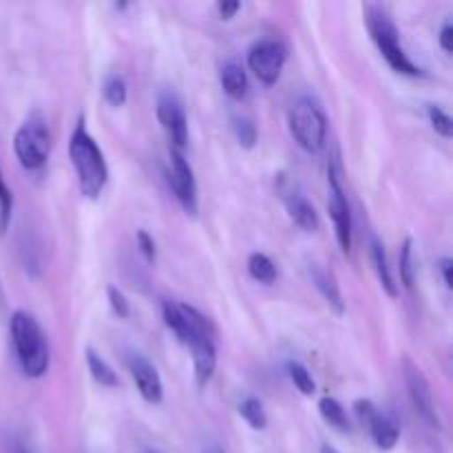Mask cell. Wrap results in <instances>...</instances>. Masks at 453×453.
Masks as SVG:
<instances>
[{"instance_id": "obj_13", "label": "cell", "mask_w": 453, "mask_h": 453, "mask_svg": "<svg viewBox=\"0 0 453 453\" xmlns=\"http://www.w3.org/2000/svg\"><path fill=\"white\" fill-rule=\"evenodd\" d=\"M365 427L370 429V436L372 441H374V445L383 451L394 449L398 438H401V427H398L396 418L380 410H376L374 414H372V418L367 420Z\"/></svg>"}, {"instance_id": "obj_36", "label": "cell", "mask_w": 453, "mask_h": 453, "mask_svg": "<svg viewBox=\"0 0 453 453\" xmlns=\"http://www.w3.org/2000/svg\"><path fill=\"white\" fill-rule=\"evenodd\" d=\"M142 453H159V451H155V449H144Z\"/></svg>"}, {"instance_id": "obj_34", "label": "cell", "mask_w": 453, "mask_h": 453, "mask_svg": "<svg viewBox=\"0 0 453 453\" xmlns=\"http://www.w3.org/2000/svg\"><path fill=\"white\" fill-rule=\"evenodd\" d=\"M202 453H224V449H221L219 445H215V442H211V445L203 447Z\"/></svg>"}, {"instance_id": "obj_27", "label": "cell", "mask_w": 453, "mask_h": 453, "mask_svg": "<svg viewBox=\"0 0 453 453\" xmlns=\"http://www.w3.org/2000/svg\"><path fill=\"white\" fill-rule=\"evenodd\" d=\"M234 133H237V140L243 149H252V146L257 144V127L252 124V119H234Z\"/></svg>"}, {"instance_id": "obj_26", "label": "cell", "mask_w": 453, "mask_h": 453, "mask_svg": "<svg viewBox=\"0 0 453 453\" xmlns=\"http://www.w3.org/2000/svg\"><path fill=\"white\" fill-rule=\"evenodd\" d=\"M427 115H429V122H432L434 131L438 133L441 137L449 140L453 135V119L449 118V113L441 109V106H427Z\"/></svg>"}, {"instance_id": "obj_23", "label": "cell", "mask_w": 453, "mask_h": 453, "mask_svg": "<svg viewBox=\"0 0 453 453\" xmlns=\"http://www.w3.org/2000/svg\"><path fill=\"white\" fill-rule=\"evenodd\" d=\"M102 93H104V100L111 106H124V102L128 97L127 80L119 73H109L104 78V84H102Z\"/></svg>"}, {"instance_id": "obj_32", "label": "cell", "mask_w": 453, "mask_h": 453, "mask_svg": "<svg viewBox=\"0 0 453 453\" xmlns=\"http://www.w3.org/2000/svg\"><path fill=\"white\" fill-rule=\"evenodd\" d=\"M451 268H453V261L449 257H442V259L438 261V270H441L442 283H445L447 288H451Z\"/></svg>"}, {"instance_id": "obj_4", "label": "cell", "mask_w": 453, "mask_h": 453, "mask_svg": "<svg viewBox=\"0 0 453 453\" xmlns=\"http://www.w3.org/2000/svg\"><path fill=\"white\" fill-rule=\"evenodd\" d=\"M290 133L296 144L308 153H319L327 140V118L321 104L312 97L303 96L292 104L288 115Z\"/></svg>"}, {"instance_id": "obj_11", "label": "cell", "mask_w": 453, "mask_h": 453, "mask_svg": "<svg viewBox=\"0 0 453 453\" xmlns=\"http://www.w3.org/2000/svg\"><path fill=\"white\" fill-rule=\"evenodd\" d=\"M124 365H127L128 374H131L140 396L144 398L146 403H150V405H159V403L164 401V385L153 363H150L144 354L135 352V349H128V352L124 354Z\"/></svg>"}, {"instance_id": "obj_31", "label": "cell", "mask_w": 453, "mask_h": 453, "mask_svg": "<svg viewBox=\"0 0 453 453\" xmlns=\"http://www.w3.org/2000/svg\"><path fill=\"white\" fill-rule=\"evenodd\" d=\"M239 9H242V3H237V0H224V3L217 4V12H219L221 20H233Z\"/></svg>"}, {"instance_id": "obj_17", "label": "cell", "mask_w": 453, "mask_h": 453, "mask_svg": "<svg viewBox=\"0 0 453 453\" xmlns=\"http://www.w3.org/2000/svg\"><path fill=\"white\" fill-rule=\"evenodd\" d=\"M319 414H321V418L326 420L330 427H334L336 432L348 434L349 429H352V425H349L348 411H345V407L341 405L336 398L323 396L321 401H319Z\"/></svg>"}, {"instance_id": "obj_28", "label": "cell", "mask_w": 453, "mask_h": 453, "mask_svg": "<svg viewBox=\"0 0 453 453\" xmlns=\"http://www.w3.org/2000/svg\"><path fill=\"white\" fill-rule=\"evenodd\" d=\"M106 296H109L111 310L118 314V319H128L131 317V305H128V299L124 296V292L119 288L109 286L106 288Z\"/></svg>"}, {"instance_id": "obj_33", "label": "cell", "mask_w": 453, "mask_h": 453, "mask_svg": "<svg viewBox=\"0 0 453 453\" xmlns=\"http://www.w3.org/2000/svg\"><path fill=\"white\" fill-rule=\"evenodd\" d=\"M4 310H7V296H4L3 281H0V317H3V314H4Z\"/></svg>"}, {"instance_id": "obj_37", "label": "cell", "mask_w": 453, "mask_h": 453, "mask_svg": "<svg viewBox=\"0 0 453 453\" xmlns=\"http://www.w3.org/2000/svg\"><path fill=\"white\" fill-rule=\"evenodd\" d=\"M18 453H29V451H25V449H18Z\"/></svg>"}, {"instance_id": "obj_16", "label": "cell", "mask_w": 453, "mask_h": 453, "mask_svg": "<svg viewBox=\"0 0 453 453\" xmlns=\"http://www.w3.org/2000/svg\"><path fill=\"white\" fill-rule=\"evenodd\" d=\"M312 281H314V288H317V290L321 292L323 299H326V303L330 305L336 314H343L345 301H343V295H341V288H339V283H336L334 274L327 273V270H323V268H319V265H314Z\"/></svg>"}, {"instance_id": "obj_5", "label": "cell", "mask_w": 453, "mask_h": 453, "mask_svg": "<svg viewBox=\"0 0 453 453\" xmlns=\"http://www.w3.org/2000/svg\"><path fill=\"white\" fill-rule=\"evenodd\" d=\"M13 153L27 171H40L51 153V133L47 119L34 111L13 135Z\"/></svg>"}, {"instance_id": "obj_35", "label": "cell", "mask_w": 453, "mask_h": 453, "mask_svg": "<svg viewBox=\"0 0 453 453\" xmlns=\"http://www.w3.org/2000/svg\"><path fill=\"white\" fill-rule=\"evenodd\" d=\"M321 453H339V451H336L332 445H323L321 447Z\"/></svg>"}, {"instance_id": "obj_2", "label": "cell", "mask_w": 453, "mask_h": 453, "mask_svg": "<svg viewBox=\"0 0 453 453\" xmlns=\"http://www.w3.org/2000/svg\"><path fill=\"white\" fill-rule=\"evenodd\" d=\"M9 334H12V343L22 372L29 379H40L47 374L51 354H49L47 336H44L40 323L31 314L16 310L9 319Z\"/></svg>"}, {"instance_id": "obj_30", "label": "cell", "mask_w": 453, "mask_h": 453, "mask_svg": "<svg viewBox=\"0 0 453 453\" xmlns=\"http://www.w3.org/2000/svg\"><path fill=\"white\" fill-rule=\"evenodd\" d=\"M438 42H441L442 51L445 53L453 51V22L451 20H445V25H442L441 29V35H438Z\"/></svg>"}, {"instance_id": "obj_8", "label": "cell", "mask_w": 453, "mask_h": 453, "mask_svg": "<svg viewBox=\"0 0 453 453\" xmlns=\"http://www.w3.org/2000/svg\"><path fill=\"white\" fill-rule=\"evenodd\" d=\"M157 119L171 140V149L184 150L188 144V119H186L184 104L180 96L171 88L159 93L157 97Z\"/></svg>"}, {"instance_id": "obj_24", "label": "cell", "mask_w": 453, "mask_h": 453, "mask_svg": "<svg viewBox=\"0 0 453 453\" xmlns=\"http://www.w3.org/2000/svg\"><path fill=\"white\" fill-rule=\"evenodd\" d=\"M288 374H290L292 383H295V388L299 389L303 396H312V394L317 392V383H314L312 374H310V370L305 365H301V363L296 361H290L288 363Z\"/></svg>"}, {"instance_id": "obj_19", "label": "cell", "mask_w": 453, "mask_h": 453, "mask_svg": "<svg viewBox=\"0 0 453 453\" xmlns=\"http://www.w3.org/2000/svg\"><path fill=\"white\" fill-rule=\"evenodd\" d=\"M87 365H88V372H91L93 380H96L97 385H102V388L113 389L119 385V379L113 372V367H111L100 354L93 352V349H87Z\"/></svg>"}, {"instance_id": "obj_21", "label": "cell", "mask_w": 453, "mask_h": 453, "mask_svg": "<svg viewBox=\"0 0 453 453\" xmlns=\"http://www.w3.org/2000/svg\"><path fill=\"white\" fill-rule=\"evenodd\" d=\"M239 414H242V418L246 420L252 429H257V432L268 427V416H265V410L264 405H261L259 398L255 396L243 398V401L239 403Z\"/></svg>"}, {"instance_id": "obj_6", "label": "cell", "mask_w": 453, "mask_h": 453, "mask_svg": "<svg viewBox=\"0 0 453 453\" xmlns=\"http://www.w3.org/2000/svg\"><path fill=\"white\" fill-rule=\"evenodd\" d=\"M327 184H330V211L332 224H334L336 242L343 252L352 250V212H349L348 195L343 188V177H341V166L336 162H330L327 166Z\"/></svg>"}, {"instance_id": "obj_9", "label": "cell", "mask_w": 453, "mask_h": 453, "mask_svg": "<svg viewBox=\"0 0 453 453\" xmlns=\"http://www.w3.org/2000/svg\"><path fill=\"white\" fill-rule=\"evenodd\" d=\"M403 372H405V385L407 394H410V401L414 405L416 414L434 429H441V418H438L436 405H434V394L429 388V380L425 379L423 370L416 365L411 358L403 361Z\"/></svg>"}, {"instance_id": "obj_14", "label": "cell", "mask_w": 453, "mask_h": 453, "mask_svg": "<svg viewBox=\"0 0 453 453\" xmlns=\"http://www.w3.org/2000/svg\"><path fill=\"white\" fill-rule=\"evenodd\" d=\"M219 80H221V88H224V93L230 97V100L234 102L246 100L250 84H248V73L246 69H243L242 62L237 60L224 62V66H221L219 71Z\"/></svg>"}, {"instance_id": "obj_22", "label": "cell", "mask_w": 453, "mask_h": 453, "mask_svg": "<svg viewBox=\"0 0 453 453\" xmlns=\"http://www.w3.org/2000/svg\"><path fill=\"white\" fill-rule=\"evenodd\" d=\"M398 273H401V281L407 290L414 288V242L411 237H407L405 242L401 243V252H398Z\"/></svg>"}, {"instance_id": "obj_20", "label": "cell", "mask_w": 453, "mask_h": 453, "mask_svg": "<svg viewBox=\"0 0 453 453\" xmlns=\"http://www.w3.org/2000/svg\"><path fill=\"white\" fill-rule=\"evenodd\" d=\"M248 274H250L255 281L270 286V283L277 281V265H274V261L270 259L268 255H264V252H252V255L248 257Z\"/></svg>"}, {"instance_id": "obj_25", "label": "cell", "mask_w": 453, "mask_h": 453, "mask_svg": "<svg viewBox=\"0 0 453 453\" xmlns=\"http://www.w3.org/2000/svg\"><path fill=\"white\" fill-rule=\"evenodd\" d=\"M13 215V195L9 190L7 181H4L3 173H0V237L7 233L9 224H12Z\"/></svg>"}, {"instance_id": "obj_29", "label": "cell", "mask_w": 453, "mask_h": 453, "mask_svg": "<svg viewBox=\"0 0 453 453\" xmlns=\"http://www.w3.org/2000/svg\"><path fill=\"white\" fill-rule=\"evenodd\" d=\"M137 246H140L142 257L149 264H155V259H157V246H155V239L146 230H137Z\"/></svg>"}, {"instance_id": "obj_15", "label": "cell", "mask_w": 453, "mask_h": 453, "mask_svg": "<svg viewBox=\"0 0 453 453\" xmlns=\"http://www.w3.org/2000/svg\"><path fill=\"white\" fill-rule=\"evenodd\" d=\"M286 208L290 219L295 221L301 230H305V233H317V230L321 228V219H319L317 208H314L303 195H296V193L288 195Z\"/></svg>"}, {"instance_id": "obj_18", "label": "cell", "mask_w": 453, "mask_h": 453, "mask_svg": "<svg viewBox=\"0 0 453 453\" xmlns=\"http://www.w3.org/2000/svg\"><path fill=\"white\" fill-rule=\"evenodd\" d=\"M372 261H374L376 274H379V281H380V286H383V290L388 292L392 299L394 296H398V288H396V283H394L392 270H389L388 255H385V246L379 242V239H374V242H372Z\"/></svg>"}, {"instance_id": "obj_3", "label": "cell", "mask_w": 453, "mask_h": 453, "mask_svg": "<svg viewBox=\"0 0 453 453\" xmlns=\"http://www.w3.org/2000/svg\"><path fill=\"white\" fill-rule=\"evenodd\" d=\"M365 25L372 40L379 47V51L383 53L388 65L396 73L410 75V78L423 75V69L418 65H414L411 58L405 53V49L401 47V40H398L401 35H398L396 22H394L392 13H389V9L385 4H365Z\"/></svg>"}, {"instance_id": "obj_12", "label": "cell", "mask_w": 453, "mask_h": 453, "mask_svg": "<svg viewBox=\"0 0 453 453\" xmlns=\"http://www.w3.org/2000/svg\"><path fill=\"white\" fill-rule=\"evenodd\" d=\"M188 348L193 352L195 380H197L199 388H206L217 367V339L208 334H195L190 339Z\"/></svg>"}, {"instance_id": "obj_1", "label": "cell", "mask_w": 453, "mask_h": 453, "mask_svg": "<svg viewBox=\"0 0 453 453\" xmlns=\"http://www.w3.org/2000/svg\"><path fill=\"white\" fill-rule=\"evenodd\" d=\"M69 157L73 164L75 177H78L80 193L91 202L100 197L106 188V181H109V166H106L102 149L88 133L84 115L78 119L73 133H71Z\"/></svg>"}, {"instance_id": "obj_10", "label": "cell", "mask_w": 453, "mask_h": 453, "mask_svg": "<svg viewBox=\"0 0 453 453\" xmlns=\"http://www.w3.org/2000/svg\"><path fill=\"white\" fill-rule=\"evenodd\" d=\"M166 177L181 208L188 215H197V181H195L193 166L184 157V150L171 149V168H168Z\"/></svg>"}, {"instance_id": "obj_7", "label": "cell", "mask_w": 453, "mask_h": 453, "mask_svg": "<svg viewBox=\"0 0 453 453\" xmlns=\"http://www.w3.org/2000/svg\"><path fill=\"white\" fill-rule=\"evenodd\" d=\"M286 58V47L279 40L264 38L252 44L250 51H248V66H250V71L257 75L259 82H264L265 87H273L281 78Z\"/></svg>"}]
</instances>
